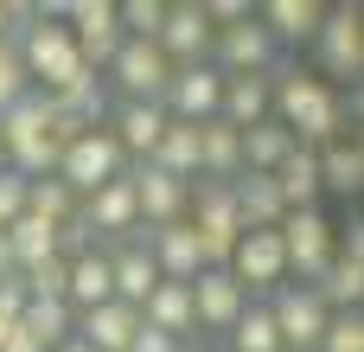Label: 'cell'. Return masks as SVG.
<instances>
[{"label": "cell", "mask_w": 364, "mask_h": 352, "mask_svg": "<svg viewBox=\"0 0 364 352\" xmlns=\"http://www.w3.org/2000/svg\"><path fill=\"white\" fill-rule=\"evenodd\" d=\"M115 19H122V38H160V26H166V6L160 0H128V6H115Z\"/></svg>", "instance_id": "cell-33"}, {"label": "cell", "mask_w": 364, "mask_h": 352, "mask_svg": "<svg viewBox=\"0 0 364 352\" xmlns=\"http://www.w3.org/2000/svg\"><path fill=\"white\" fill-rule=\"evenodd\" d=\"M269 321H275V333H282V346H320V333H326V301L314 295V289H275V301H269Z\"/></svg>", "instance_id": "cell-8"}, {"label": "cell", "mask_w": 364, "mask_h": 352, "mask_svg": "<svg viewBox=\"0 0 364 352\" xmlns=\"http://www.w3.org/2000/svg\"><path fill=\"white\" fill-rule=\"evenodd\" d=\"M320 186H333V192H358L364 186V154L352 141H326V154H320Z\"/></svg>", "instance_id": "cell-29"}, {"label": "cell", "mask_w": 364, "mask_h": 352, "mask_svg": "<svg viewBox=\"0 0 364 352\" xmlns=\"http://www.w3.org/2000/svg\"><path fill=\"white\" fill-rule=\"evenodd\" d=\"M288 128L282 122H256V128H243L237 135V154H243V173H275L282 160H288Z\"/></svg>", "instance_id": "cell-24"}, {"label": "cell", "mask_w": 364, "mask_h": 352, "mask_svg": "<svg viewBox=\"0 0 364 352\" xmlns=\"http://www.w3.org/2000/svg\"><path fill=\"white\" fill-rule=\"evenodd\" d=\"M70 19H77L70 45H77V58H83V64H109V58L122 51V19H115V0H77V6H70Z\"/></svg>", "instance_id": "cell-10"}, {"label": "cell", "mask_w": 364, "mask_h": 352, "mask_svg": "<svg viewBox=\"0 0 364 352\" xmlns=\"http://www.w3.org/2000/svg\"><path fill=\"white\" fill-rule=\"evenodd\" d=\"M58 231H64V224H45V218H32V212H26V218H13V224H6L13 263H19V269H32V263L58 257Z\"/></svg>", "instance_id": "cell-26"}, {"label": "cell", "mask_w": 364, "mask_h": 352, "mask_svg": "<svg viewBox=\"0 0 364 352\" xmlns=\"http://www.w3.org/2000/svg\"><path fill=\"white\" fill-rule=\"evenodd\" d=\"M26 13H32V6H6V0H0V38H6V32H13V19H26Z\"/></svg>", "instance_id": "cell-41"}, {"label": "cell", "mask_w": 364, "mask_h": 352, "mask_svg": "<svg viewBox=\"0 0 364 352\" xmlns=\"http://www.w3.org/2000/svg\"><path fill=\"white\" fill-rule=\"evenodd\" d=\"M269 103L282 109V128L288 141H333L339 135V96L326 90V77H282V90H269Z\"/></svg>", "instance_id": "cell-2"}, {"label": "cell", "mask_w": 364, "mask_h": 352, "mask_svg": "<svg viewBox=\"0 0 364 352\" xmlns=\"http://www.w3.org/2000/svg\"><path fill=\"white\" fill-rule=\"evenodd\" d=\"M205 19H250V6H243V0H211Z\"/></svg>", "instance_id": "cell-39"}, {"label": "cell", "mask_w": 364, "mask_h": 352, "mask_svg": "<svg viewBox=\"0 0 364 352\" xmlns=\"http://www.w3.org/2000/svg\"><path fill=\"white\" fill-rule=\"evenodd\" d=\"M70 186H58V180H26V212L32 218H45V224H64L70 218Z\"/></svg>", "instance_id": "cell-32"}, {"label": "cell", "mask_w": 364, "mask_h": 352, "mask_svg": "<svg viewBox=\"0 0 364 352\" xmlns=\"http://www.w3.org/2000/svg\"><path fill=\"white\" fill-rule=\"evenodd\" d=\"M147 257H154L160 282H186V289H192V276L205 269L192 224H160V231H147Z\"/></svg>", "instance_id": "cell-13"}, {"label": "cell", "mask_w": 364, "mask_h": 352, "mask_svg": "<svg viewBox=\"0 0 364 352\" xmlns=\"http://www.w3.org/2000/svg\"><path fill=\"white\" fill-rule=\"evenodd\" d=\"M19 64H26V83H45L38 96H83L90 90V64L77 58L70 26H26Z\"/></svg>", "instance_id": "cell-1"}, {"label": "cell", "mask_w": 364, "mask_h": 352, "mask_svg": "<svg viewBox=\"0 0 364 352\" xmlns=\"http://www.w3.org/2000/svg\"><path fill=\"white\" fill-rule=\"evenodd\" d=\"M269 180H275V192H282L288 212H314V199H320V154L314 147H288V160Z\"/></svg>", "instance_id": "cell-18"}, {"label": "cell", "mask_w": 364, "mask_h": 352, "mask_svg": "<svg viewBox=\"0 0 364 352\" xmlns=\"http://www.w3.org/2000/svg\"><path fill=\"white\" fill-rule=\"evenodd\" d=\"M282 276H288L282 237L275 231H243L237 250H230V282L250 295V289H282Z\"/></svg>", "instance_id": "cell-7"}, {"label": "cell", "mask_w": 364, "mask_h": 352, "mask_svg": "<svg viewBox=\"0 0 364 352\" xmlns=\"http://www.w3.org/2000/svg\"><path fill=\"white\" fill-rule=\"evenodd\" d=\"M83 231H90V237H134V231H141V212H134V180H128V173L90 192V205H83Z\"/></svg>", "instance_id": "cell-11"}, {"label": "cell", "mask_w": 364, "mask_h": 352, "mask_svg": "<svg viewBox=\"0 0 364 352\" xmlns=\"http://www.w3.org/2000/svg\"><path fill=\"white\" fill-rule=\"evenodd\" d=\"M230 346L237 352H282V333H275L269 308H243L237 327H230Z\"/></svg>", "instance_id": "cell-31"}, {"label": "cell", "mask_w": 364, "mask_h": 352, "mask_svg": "<svg viewBox=\"0 0 364 352\" xmlns=\"http://www.w3.org/2000/svg\"><path fill=\"white\" fill-rule=\"evenodd\" d=\"M0 173H6V147H0Z\"/></svg>", "instance_id": "cell-44"}, {"label": "cell", "mask_w": 364, "mask_h": 352, "mask_svg": "<svg viewBox=\"0 0 364 352\" xmlns=\"http://www.w3.org/2000/svg\"><path fill=\"white\" fill-rule=\"evenodd\" d=\"M154 45H160V58H166L173 71L198 64L205 45H211V19H205V6H166V26H160Z\"/></svg>", "instance_id": "cell-12"}, {"label": "cell", "mask_w": 364, "mask_h": 352, "mask_svg": "<svg viewBox=\"0 0 364 352\" xmlns=\"http://www.w3.org/2000/svg\"><path fill=\"white\" fill-rule=\"evenodd\" d=\"M109 64H115V77H122L128 103H160V96H166V83H173V64H166V58H160V45H147V38H122V51H115Z\"/></svg>", "instance_id": "cell-5"}, {"label": "cell", "mask_w": 364, "mask_h": 352, "mask_svg": "<svg viewBox=\"0 0 364 352\" xmlns=\"http://www.w3.org/2000/svg\"><path fill=\"white\" fill-rule=\"evenodd\" d=\"M147 167H160V173H173V180H198V128H192V122H166V135L154 141Z\"/></svg>", "instance_id": "cell-22"}, {"label": "cell", "mask_w": 364, "mask_h": 352, "mask_svg": "<svg viewBox=\"0 0 364 352\" xmlns=\"http://www.w3.org/2000/svg\"><path fill=\"white\" fill-rule=\"evenodd\" d=\"M58 352H96V346H83V340H64V346H58Z\"/></svg>", "instance_id": "cell-42"}, {"label": "cell", "mask_w": 364, "mask_h": 352, "mask_svg": "<svg viewBox=\"0 0 364 352\" xmlns=\"http://www.w3.org/2000/svg\"><path fill=\"white\" fill-rule=\"evenodd\" d=\"M230 199H237V224L243 231H282V218H288V205H282V192H275L269 173H237Z\"/></svg>", "instance_id": "cell-14"}, {"label": "cell", "mask_w": 364, "mask_h": 352, "mask_svg": "<svg viewBox=\"0 0 364 352\" xmlns=\"http://www.w3.org/2000/svg\"><path fill=\"white\" fill-rule=\"evenodd\" d=\"M320 352H364V321H358V314H339V321H326Z\"/></svg>", "instance_id": "cell-35"}, {"label": "cell", "mask_w": 364, "mask_h": 352, "mask_svg": "<svg viewBox=\"0 0 364 352\" xmlns=\"http://www.w3.org/2000/svg\"><path fill=\"white\" fill-rule=\"evenodd\" d=\"M13 218H26V180H19V173H0V231H6Z\"/></svg>", "instance_id": "cell-36"}, {"label": "cell", "mask_w": 364, "mask_h": 352, "mask_svg": "<svg viewBox=\"0 0 364 352\" xmlns=\"http://www.w3.org/2000/svg\"><path fill=\"white\" fill-rule=\"evenodd\" d=\"M128 352H186V346H179V340H166V333H154V327L141 321V333H134V346H128Z\"/></svg>", "instance_id": "cell-38"}, {"label": "cell", "mask_w": 364, "mask_h": 352, "mask_svg": "<svg viewBox=\"0 0 364 352\" xmlns=\"http://www.w3.org/2000/svg\"><path fill=\"white\" fill-rule=\"evenodd\" d=\"M314 38H320V51H326V71H333V77H358V64H364V32H358V13H352V6L326 13Z\"/></svg>", "instance_id": "cell-17"}, {"label": "cell", "mask_w": 364, "mask_h": 352, "mask_svg": "<svg viewBox=\"0 0 364 352\" xmlns=\"http://www.w3.org/2000/svg\"><path fill=\"white\" fill-rule=\"evenodd\" d=\"M275 237H282L288 269H301V276H326V263H333V224H326L320 212H288Z\"/></svg>", "instance_id": "cell-6"}, {"label": "cell", "mask_w": 364, "mask_h": 352, "mask_svg": "<svg viewBox=\"0 0 364 352\" xmlns=\"http://www.w3.org/2000/svg\"><path fill=\"white\" fill-rule=\"evenodd\" d=\"M269 115V77H224V103H218V122H230L237 135L256 128Z\"/></svg>", "instance_id": "cell-21"}, {"label": "cell", "mask_w": 364, "mask_h": 352, "mask_svg": "<svg viewBox=\"0 0 364 352\" xmlns=\"http://www.w3.org/2000/svg\"><path fill=\"white\" fill-rule=\"evenodd\" d=\"M320 301H339V308H352L358 314V295H364V263H352V257H333L326 263V289H314Z\"/></svg>", "instance_id": "cell-30"}, {"label": "cell", "mask_w": 364, "mask_h": 352, "mask_svg": "<svg viewBox=\"0 0 364 352\" xmlns=\"http://www.w3.org/2000/svg\"><path fill=\"white\" fill-rule=\"evenodd\" d=\"M218 58H224L237 77H262V64L275 58V38H269L262 26H230L224 45H218Z\"/></svg>", "instance_id": "cell-23"}, {"label": "cell", "mask_w": 364, "mask_h": 352, "mask_svg": "<svg viewBox=\"0 0 364 352\" xmlns=\"http://www.w3.org/2000/svg\"><path fill=\"white\" fill-rule=\"evenodd\" d=\"M243 308H250V295L230 282V269H198V276H192V327L230 333Z\"/></svg>", "instance_id": "cell-9"}, {"label": "cell", "mask_w": 364, "mask_h": 352, "mask_svg": "<svg viewBox=\"0 0 364 352\" xmlns=\"http://www.w3.org/2000/svg\"><path fill=\"white\" fill-rule=\"evenodd\" d=\"M262 19H269V26H262L269 38H314L320 19H326V6H320V0H269Z\"/></svg>", "instance_id": "cell-25"}, {"label": "cell", "mask_w": 364, "mask_h": 352, "mask_svg": "<svg viewBox=\"0 0 364 352\" xmlns=\"http://www.w3.org/2000/svg\"><path fill=\"white\" fill-rule=\"evenodd\" d=\"M26 90H32V83H26V64H19V45H6V38H0V115H6V109H13V103H19Z\"/></svg>", "instance_id": "cell-34"}, {"label": "cell", "mask_w": 364, "mask_h": 352, "mask_svg": "<svg viewBox=\"0 0 364 352\" xmlns=\"http://www.w3.org/2000/svg\"><path fill=\"white\" fill-rule=\"evenodd\" d=\"M218 103H224V71H211V64H186V71H173V83H166V96H160V109L173 115V122H211L218 115Z\"/></svg>", "instance_id": "cell-4"}, {"label": "cell", "mask_w": 364, "mask_h": 352, "mask_svg": "<svg viewBox=\"0 0 364 352\" xmlns=\"http://www.w3.org/2000/svg\"><path fill=\"white\" fill-rule=\"evenodd\" d=\"M6 333H13V321H0V346H6Z\"/></svg>", "instance_id": "cell-43"}, {"label": "cell", "mask_w": 364, "mask_h": 352, "mask_svg": "<svg viewBox=\"0 0 364 352\" xmlns=\"http://www.w3.org/2000/svg\"><path fill=\"white\" fill-rule=\"evenodd\" d=\"M166 122H173V115H166L160 103H128V109H122V135H115L122 154H154V141L166 135Z\"/></svg>", "instance_id": "cell-27"}, {"label": "cell", "mask_w": 364, "mask_h": 352, "mask_svg": "<svg viewBox=\"0 0 364 352\" xmlns=\"http://www.w3.org/2000/svg\"><path fill=\"white\" fill-rule=\"evenodd\" d=\"M134 333H141V314L122 308V301H102V308L77 314V333L70 340H83V346H96V352H128Z\"/></svg>", "instance_id": "cell-15"}, {"label": "cell", "mask_w": 364, "mask_h": 352, "mask_svg": "<svg viewBox=\"0 0 364 352\" xmlns=\"http://www.w3.org/2000/svg\"><path fill=\"white\" fill-rule=\"evenodd\" d=\"M0 352H45V346H38V340H26V333L13 327V333H6V346H0Z\"/></svg>", "instance_id": "cell-40"}, {"label": "cell", "mask_w": 364, "mask_h": 352, "mask_svg": "<svg viewBox=\"0 0 364 352\" xmlns=\"http://www.w3.org/2000/svg\"><path fill=\"white\" fill-rule=\"evenodd\" d=\"M243 154H237V128L230 122H198V180H237Z\"/></svg>", "instance_id": "cell-20"}, {"label": "cell", "mask_w": 364, "mask_h": 352, "mask_svg": "<svg viewBox=\"0 0 364 352\" xmlns=\"http://www.w3.org/2000/svg\"><path fill=\"white\" fill-rule=\"evenodd\" d=\"M122 141L115 135H102V128H83L64 154H58V186H70V192H96V186H109V180H122Z\"/></svg>", "instance_id": "cell-3"}, {"label": "cell", "mask_w": 364, "mask_h": 352, "mask_svg": "<svg viewBox=\"0 0 364 352\" xmlns=\"http://www.w3.org/2000/svg\"><path fill=\"white\" fill-rule=\"evenodd\" d=\"M134 180V212L160 231V224H179V205L192 199V186L186 180H173V173H160V167H147V173H128Z\"/></svg>", "instance_id": "cell-16"}, {"label": "cell", "mask_w": 364, "mask_h": 352, "mask_svg": "<svg viewBox=\"0 0 364 352\" xmlns=\"http://www.w3.org/2000/svg\"><path fill=\"white\" fill-rule=\"evenodd\" d=\"M141 321H147L154 333H166V340L186 346V333H192V289H186V282H160V289L141 301Z\"/></svg>", "instance_id": "cell-19"}, {"label": "cell", "mask_w": 364, "mask_h": 352, "mask_svg": "<svg viewBox=\"0 0 364 352\" xmlns=\"http://www.w3.org/2000/svg\"><path fill=\"white\" fill-rule=\"evenodd\" d=\"M26 314V289H19V276H6L0 282V321H19Z\"/></svg>", "instance_id": "cell-37"}, {"label": "cell", "mask_w": 364, "mask_h": 352, "mask_svg": "<svg viewBox=\"0 0 364 352\" xmlns=\"http://www.w3.org/2000/svg\"><path fill=\"white\" fill-rule=\"evenodd\" d=\"M13 327H19L26 340H38L45 352H58L70 340V308H64V301H26V314H19Z\"/></svg>", "instance_id": "cell-28"}]
</instances>
